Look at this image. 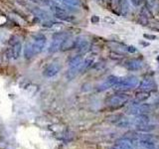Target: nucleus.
Returning a JSON list of instances; mask_svg holds the SVG:
<instances>
[{
	"mask_svg": "<svg viewBox=\"0 0 159 149\" xmlns=\"http://www.w3.org/2000/svg\"><path fill=\"white\" fill-rule=\"evenodd\" d=\"M58 2L62 3L66 7H80L81 0H57Z\"/></svg>",
	"mask_w": 159,
	"mask_h": 149,
	"instance_id": "nucleus-13",
	"label": "nucleus"
},
{
	"mask_svg": "<svg viewBox=\"0 0 159 149\" xmlns=\"http://www.w3.org/2000/svg\"><path fill=\"white\" fill-rule=\"evenodd\" d=\"M111 149H118V148H117V147H116V146H114V147H112Z\"/></svg>",
	"mask_w": 159,
	"mask_h": 149,
	"instance_id": "nucleus-23",
	"label": "nucleus"
},
{
	"mask_svg": "<svg viewBox=\"0 0 159 149\" xmlns=\"http://www.w3.org/2000/svg\"><path fill=\"white\" fill-rule=\"evenodd\" d=\"M118 77H116V76H109L107 79V81L104 82L102 86H99V91H104V89H107V88H111V87H114L116 86V84L118 82Z\"/></svg>",
	"mask_w": 159,
	"mask_h": 149,
	"instance_id": "nucleus-10",
	"label": "nucleus"
},
{
	"mask_svg": "<svg viewBox=\"0 0 159 149\" xmlns=\"http://www.w3.org/2000/svg\"><path fill=\"white\" fill-rule=\"evenodd\" d=\"M30 1L33 2V3H36L38 5H44V1H43V0H30Z\"/></svg>",
	"mask_w": 159,
	"mask_h": 149,
	"instance_id": "nucleus-21",
	"label": "nucleus"
},
{
	"mask_svg": "<svg viewBox=\"0 0 159 149\" xmlns=\"http://www.w3.org/2000/svg\"><path fill=\"white\" fill-rule=\"evenodd\" d=\"M11 43V47L9 49V56L14 60L19 59V57L21 56L22 52V44L21 42H19L18 40L15 42H10Z\"/></svg>",
	"mask_w": 159,
	"mask_h": 149,
	"instance_id": "nucleus-7",
	"label": "nucleus"
},
{
	"mask_svg": "<svg viewBox=\"0 0 159 149\" xmlns=\"http://www.w3.org/2000/svg\"><path fill=\"white\" fill-rule=\"evenodd\" d=\"M138 84V79L136 77L129 76V77H123L119 78L118 82L116 84L113 88L117 89V91H126V89H130L132 88H135Z\"/></svg>",
	"mask_w": 159,
	"mask_h": 149,
	"instance_id": "nucleus-3",
	"label": "nucleus"
},
{
	"mask_svg": "<svg viewBox=\"0 0 159 149\" xmlns=\"http://www.w3.org/2000/svg\"><path fill=\"white\" fill-rule=\"evenodd\" d=\"M157 61H158V62H159V56H158V57H157Z\"/></svg>",
	"mask_w": 159,
	"mask_h": 149,
	"instance_id": "nucleus-24",
	"label": "nucleus"
},
{
	"mask_svg": "<svg viewBox=\"0 0 159 149\" xmlns=\"http://www.w3.org/2000/svg\"><path fill=\"white\" fill-rule=\"evenodd\" d=\"M31 11L34 13L35 16L39 17L40 19L45 20V21H48L51 18V14L49 12L45 11V10L41 9V8H38V7H31Z\"/></svg>",
	"mask_w": 159,
	"mask_h": 149,
	"instance_id": "nucleus-9",
	"label": "nucleus"
},
{
	"mask_svg": "<svg viewBox=\"0 0 159 149\" xmlns=\"http://www.w3.org/2000/svg\"><path fill=\"white\" fill-rule=\"evenodd\" d=\"M69 37V34L66 32H58L55 33L52 37V42L50 44L48 49L49 53H56L61 50L63 43L66 41V39Z\"/></svg>",
	"mask_w": 159,
	"mask_h": 149,
	"instance_id": "nucleus-2",
	"label": "nucleus"
},
{
	"mask_svg": "<svg viewBox=\"0 0 159 149\" xmlns=\"http://www.w3.org/2000/svg\"><path fill=\"white\" fill-rule=\"evenodd\" d=\"M150 94H151L150 91H145V89H141L140 92H138L136 93L135 97H136V99H137L138 102H145L146 99L149 97H150Z\"/></svg>",
	"mask_w": 159,
	"mask_h": 149,
	"instance_id": "nucleus-14",
	"label": "nucleus"
},
{
	"mask_svg": "<svg viewBox=\"0 0 159 149\" xmlns=\"http://www.w3.org/2000/svg\"><path fill=\"white\" fill-rule=\"evenodd\" d=\"M123 65L129 71H138L142 67V62L138 59H128Z\"/></svg>",
	"mask_w": 159,
	"mask_h": 149,
	"instance_id": "nucleus-8",
	"label": "nucleus"
},
{
	"mask_svg": "<svg viewBox=\"0 0 159 149\" xmlns=\"http://www.w3.org/2000/svg\"><path fill=\"white\" fill-rule=\"evenodd\" d=\"M132 5H134V6H140V5L143 3L144 0H130Z\"/></svg>",
	"mask_w": 159,
	"mask_h": 149,
	"instance_id": "nucleus-18",
	"label": "nucleus"
},
{
	"mask_svg": "<svg viewBox=\"0 0 159 149\" xmlns=\"http://www.w3.org/2000/svg\"><path fill=\"white\" fill-rule=\"evenodd\" d=\"M127 101H128V96H126V94L116 93V94H112V96L107 98V104L111 107L118 108L123 106L127 102Z\"/></svg>",
	"mask_w": 159,
	"mask_h": 149,
	"instance_id": "nucleus-4",
	"label": "nucleus"
},
{
	"mask_svg": "<svg viewBox=\"0 0 159 149\" xmlns=\"http://www.w3.org/2000/svg\"><path fill=\"white\" fill-rule=\"evenodd\" d=\"M116 5L119 10V13L123 15V16H126L129 13V4L127 2V0H117Z\"/></svg>",
	"mask_w": 159,
	"mask_h": 149,
	"instance_id": "nucleus-12",
	"label": "nucleus"
},
{
	"mask_svg": "<svg viewBox=\"0 0 159 149\" xmlns=\"http://www.w3.org/2000/svg\"><path fill=\"white\" fill-rule=\"evenodd\" d=\"M140 145L144 148V149H155V143L152 142L151 140L145 138V139H141L140 140Z\"/></svg>",
	"mask_w": 159,
	"mask_h": 149,
	"instance_id": "nucleus-16",
	"label": "nucleus"
},
{
	"mask_svg": "<svg viewBox=\"0 0 159 149\" xmlns=\"http://www.w3.org/2000/svg\"><path fill=\"white\" fill-rule=\"evenodd\" d=\"M49 8L52 10L54 16L58 19H60V20H62V21H67V22L74 21V17L72 16V15H70L67 10L60 6L58 3L53 4L52 6L49 7Z\"/></svg>",
	"mask_w": 159,
	"mask_h": 149,
	"instance_id": "nucleus-5",
	"label": "nucleus"
},
{
	"mask_svg": "<svg viewBox=\"0 0 159 149\" xmlns=\"http://www.w3.org/2000/svg\"><path fill=\"white\" fill-rule=\"evenodd\" d=\"M138 87L140 89H145V91H149V89H152L156 87L155 82L153 81L152 79H142V81L138 84Z\"/></svg>",
	"mask_w": 159,
	"mask_h": 149,
	"instance_id": "nucleus-11",
	"label": "nucleus"
},
{
	"mask_svg": "<svg viewBox=\"0 0 159 149\" xmlns=\"http://www.w3.org/2000/svg\"><path fill=\"white\" fill-rule=\"evenodd\" d=\"M92 22H93V23H97V22H98V18L97 16H93V17L92 18Z\"/></svg>",
	"mask_w": 159,
	"mask_h": 149,
	"instance_id": "nucleus-22",
	"label": "nucleus"
},
{
	"mask_svg": "<svg viewBox=\"0 0 159 149\" xmlns=\"http://www.w3.org/2000/svg\"><path fill=\"white\" fill-rule=\"evenodd\" d=\"M126 51H128L129 53H135V52H137V49L134 48L133 46H128V47H126Z\"/></svg>",
	"mask_w": 159,
	"mask_h": 149,
	"instance_id": "nucleus-20",
	"label": "nucleus"
},
{
	"mask_svg": "<svg viewBox=\"0 0 159 149\" xmlns=\"http://www.w3.org/2000/svg\"><path fill=\"white\" fill-rule=\"evenodd\" d=\"M146 3V6L148 9H153L154 7H155V4H156V1L157 0H144Z\"/></svg>",
	"mask_w": 159,
	"mask_h": 149,
	"instance_id": "nucleus-17",
	"label": "nucleus"
},
{
	"mask_svg": "<svg viewBox=\"0 0 159 149\" xmlns=\"http://www.w3.org/2000/svg\"><path fill=\"white\" fill-rule=\"evenodd\" d=\"M47 39L43 34H37L33 36L32 41L27 42L24 47V56L26 59H31L35 55L40 54L45 49Z\"/></svg>",
	"mask_w": 159,
	"mask_h": 149,
	"instance_id": "nucleus-1",
	"label": "nucleus"
},
{
	"mask_svg": "<svg viewBox=\"0 0 159 149\" xmlns=\"http://www.w3.org/2000/svg\"><path fill=\"white\" fill-rule=\"evenodd\" d=\"M61 71V65L58 63H50L48 66L44 69L43 74L46 78H53L59 74Z\"/></svg>",
	"mask_w": 159,
	"mask_h": 149,
	"instance_id": "nucleus-6",
	"label": "nucleus"
},
{
	"mask_svg": "<svg viewBox=\"0 0 159 149\" xmlns=\"http://www.w3.org/2000/svg\"><path fill=\"white\" fill-rule=\"evenodd\" d=\"M116 147L118 149H133L131 143L126 139H120L116 143Z\"/></svg>",
	"mask_w": 159,
	"mask_h": 149,
	"instance_id": "nucleus-15",
	"label": "nucleus"
},
{
	"mask_svg": "<svg viewBox=\"0 0 159 149\" xmlns=\"http://www.w3.org/2000/svg\"><path fill=\"white\" fill-rule=\"evenodd\" d=\"M143 37L145 39H147V40H151V41H152V40L156 39V36H154V35H149V34H144Z\"/></svg>",
	"mask_w": 159,
	"mask_h": 149,
	"instance_id": "nucleus-19",
	"label": "nucleus"
}]
</instances>
